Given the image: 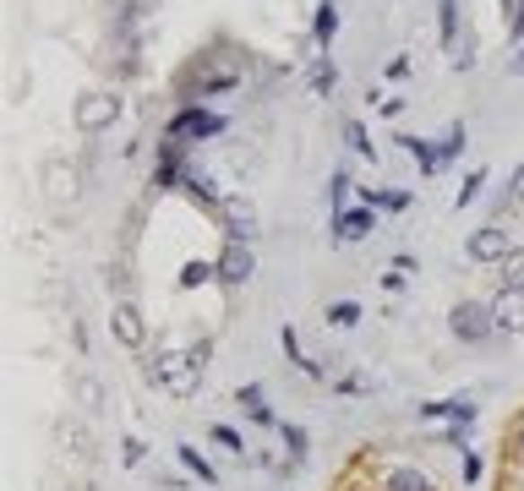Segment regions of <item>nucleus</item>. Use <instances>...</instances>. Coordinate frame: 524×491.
Listing matches in <instances>:
<instances>
[{
    "instance_id": "1",
    "label": "nucleus",
    "mask_w": 524,
    "mask_h": 491,
    "mask_svg": "<svg viewBox=\"0 0 524 491\" xmlns=\"http://www.w3.org/2000/svg\"><path fill=\"white\" fill-rule=\"evenodd\" d=\"M492 333H497L492 306H476V301H458V306H453V338H465V344H486Z\"/></svg>"
},
{
    "instance_id": "2",
    "label": "nucleus",
    "mask_w": 524,
    "mask_h": 491,
    "mask_svg": "<svg viewBox=\"0 0 524 491\" xmlns=\"http://www.w3.org/2000/svg\"><path fill=\"white\" fill-rule=\"evenodd\" d=\"M224 131V120L214 115V110H180L175 120H170V136H180V143H196V136H219Z\"/></svg>"
},
{
    "instance_id": "3",
    "label": "nucleus",
    "mask_w": 524,
    "mask_h": 491,
    "mask_svg": "<svg viewBox=\"0 0 524 491\" xmlns=\"http://www.w3.org/2000/svg\"><path fill=\"white\" fill-rule=\"evenodd\" d=\"M219 219H224L230 241H240V246L257 235V207H251V202H240V197H224V202H219Z\"/></svg>"
},
{
    "instance_id": "4",
    "label": "nucleus",
    "mask_w": 524,
    "mask_h": 491,
    "mask_svg": "<svg viewBox=\"0 0 524 491\" xmlns=\"http://www.w3.org/2000/svg\"><path fill=\"white\" fill-rule=\"evenodd\" d=\"M470 257H476V262H508V257H513V235H508L502 224L476 230V235H470Z\"/></svg>"
},
{
    "instance_id": "5",
    "label": "nucleus",
    "mask_w": 524,
    "mask_h": 491,
    "mask_svg": "<svg viewBox=\"0 0 524 491\" xmlns=\"http://www.w3.org/2000/svg\"><path fill=\"white\" fill-rule=\"evenodd\" d=\"M251 273H257V257H251L240 241H230V246H224V257H219V278H224V285H246Z\"/></svg>"
},
{
    "instance_id": "6",
    "label": "nucleus",
    "mask_w": 524,
    "mask_h": 491,
    "mask_svg": "<svg viewBox=\"0 0 524 491\" xmlns=\"http://www.w3.org/2000/svg\"><path fill=\"white\" fill-rule=\"evenodd\" d=\"M180 159H186V143H180V136H164V148H159V186H164V191L186 180Z\"/></svg>"
},
{
    "instance_id": "7",
    "label": "nucleus",
    "mask_w": 524,
    "mask_h": 491,
    "mask_svg": "<svg viewBox=\"0 0 524 491\" xmlns=\"http://www.w3.org/2000/svg\"><path fill=\"white\" fill-rule=\"evenodd\" d=\"M115 115H120V104H115L109 93H93V99H83V110H77L83 131H104V126H109Z\"/></svg>"
},
{
    "instance_id": "8",
    "label": "nucleus",
    "mask_w": 524,
    "mask_h": 491,
    "mask_svg": "<svg viewBox=\"0 0 524 491\" xmlns=\"http://www.w3.org/2000/svg\"><path fill=\"white\" fill-rule=\"evenodd\" d=\"M492 317H497L502 333H524V290H502L497 306H492Z\"/></svg>"
},
{
    "instance_id": "9",
    "label": "nucleus",
    "mask_w": 524,
    "mask_h": 491,
    "mask_svg": "<svg viewBox=\"0 0 524 491\" xmlns=\"http://www.w3.org/2000/svg\"><path fill=\"white\" fill-rule=\"evenodd\" d=\"M109 328H115V338H120V344H131V349L143 344V317H137V306H115Z\"/></svg>"
},
{
    "instance_id": "10",
    "label": "nucleus",
    "mask_w": 524,
    "mask_h": 491,
    "mask_svg": "<svg viewBox=\"0 0 524 491\" xmlns=\"http://www.w3.org/2000/svg\"><path fill=\"white\" fill-rule=\"evenodd\" d=\"M317 49H328V44H334V33H339V0H322V6H317Z\"/></svg>"
},
{
    "instance_id": "11",
    "label": "nucleus",
    "mask_w": 524,
    "mask_h": 491,
    "mask_svg": "<svg viewBox=\"0 0 524 491\" xmlns=\"http://www.w3.org/2000/svg\"><path fill=\"white\" fill-rule=\"evenodd\" d=\"M399 143H405V148L415 153V164H421L426 175H437V170L448 164V159H442V148H432V143H421V136H399Z\"/></svg>"
},
{
    "instance_id": "12",
    "label": "nucleus",
    "mask_w": 524,
    "mask_h": 491,
    "mask_svg": "<svg viewBox=\"0 0 524 491\" xmlns=\"http://www.w3.org/2000/svg\"><path fill=\"white\" fill-rule=\"evenodd\" d=\"M366 235H371V214H366V207L339 214V241H366Z\"/></svg>"
},
{
    "instance_id": "13",
    "label": "nucleus",
    "mask_w": 524,
    "mask_h": 491,
    "mask_svg": "<svg viewBox=\"0 0 524 491\" xmlns=\"http://www.w3.org/2000/svg\"><path fill=\"white\" fill-rule=\"evenodd\" d=\"M437 28H442V44L453 49L458 44V0H437Z\"/></svg>"
},
{
    "instance_id": "14",
    "label": "nucleus",
    "mask_w": 524,
    "mask_h": 491,
    "mask_svg": "<svg viewBox=\"0 0 524 491\" xmlns=\"http://www.w3.org/2000/svg\"><path fill=\"white\" fill-rule=\"evenodd\" d=\"M388 491H432V480L421 469H388Z\"/></svg>"
},
{
    "instance_id": "15",
    "label": "nucleus",
    "mask_w": 524,
    "mask_h": 491,
    "mask_svg": "<svg viewBox=\"0 0 524 491\" xmlns=\"http://www.w3.org/2000/svg\"><path fill=\"white\" fill-rule=\"evenodd\" d=\"M240 409H246L251 420H262V426L274 420V415H268V404H262V388H240Z\"/></svg>"
},
{
    "instance_id": "16",
    "label": "nucleus",
    "mask_w": 524,
    "mask_h": 491,
    "mask_svg": "<svg viewBox=\"0 0 524 491\" xmlns=\"http://www.w3.org/2000/svg\"><path fill=\"white\" fill-rule=\"evenodd\" d=\"M180 464H186V469H191L196 480H208V486H219V480H214V464H208L203 453H196V448H180Z\"/></svg>"
},
{
    "instance_id": "17",
    "label": "nucleus",
    "mask_w": 524,
    "mask_h": 491,
    "mask_svg": "<svg viewBox=\"0 0 524 491\" xmlns=\"http://www.w3.org/2000/svg\"><path fill=\"white\" fill-rule=\"evenodd\" d=\"M328 322H334V328H355L361 322V306L355 301H334V306H328Z\"/></svg>"
},
{
    "instance_id": "18",
    "label": "nucleus",
    "mask_w": 524,
    "mask_h": 491,
    "mask_svg": "<svg viewBox=\"0 0 524 491\" xmlns=\"http://www.w3.org/2000/svg\"><path fill=\"white\" fill-rule=\"evenodd\" d=\"M345 136H350V148H355L361 159H371V143H366V126H361V120H350V126H345Z\"/></svg>"
},
{
    "instance_id": "19",
    "label": "nucleus",
    "mask_w": 524,
    "mask_h": 491,
    "mask_svg": "<svg viewBox=\"0 0 524 491\" xmlns=\"http://www.w3.org/2000/svg\"><path fill=\"white\" fill-rule=\"evenodd\" d=\"M405 202H410L405 191H371V207H388V214H399Z\"/></svg>"
},
{
    "instance_id": "20",
    "label": "nucleus",
    "mask_w": 524,
    "mask_h": 491,
    "mask_svg": "<svg viewBox=\"0 0 524 491\" xmlns=\"http://www.w3.org/2000/svg\"><path fill=\"white\" fill-rule=\"evenodd\" d=\"M508 290H524V251L508 257Z\"/></svg>"
},
{
    "instance_id": "21",
    "label": "nucleus",
    "mask_w": 524,
    "mask_h": 491,
    "mask_svg": "<svg viewBox=\"0 0 524 491\" xmlns=\"http://www.w3.org/2000/svg\"><path fill=\"white\" fill-rule=\"evenodd\" d=\"M458 148H465V126H448V136H442V159H453Z\"/></svg>"
},
{
    "instance_id": "22",
    "label": "nucleus",
    "mask_w": 524,
    "mask_h": 491,
    "mask_svg": "<svg viewBox=\"0 0 524 491\" xmlns=\"http://www.w3.org/2000/svg\"><path fill=\"white\" fill-rule=\"evenodd\" d=\"M279 432H284L290 453H295V459H306V432H301V426H279Z\"/></svg>"
},
{
    "instance_id": "23",
    "label": "nucleus",
    "mask_w": 524,
    "mask_h": 491,
    "mask_svg": "<svg viewBox=\"0 0 524 491\" xmlns=\"http://www.w3.org/2000/svg\"><path fill=\"white\" fill-rule=\"evenodd\" d=\"M481 180H486V170H476V175L465 180V191H458V207H465V202H476V191H481Z\"/></svg>"
},
{
    "instance_id": "24",
    "label": "nucleus",
    "mask_w": 524,
    "mask_h": 491,
    "mask_svg": "<svg viewBox=\"0 0 524 491\" xmlns=\"http://www.w3.org/2000/svg\"><path fill=\"white\" fill-rule=\"evenodd\" d=\"M214 443H219V448H235V453H240V437H235L230 426H214Z\"/></svg>"
},
{
    "instance_id": "25",
    "label": "nucleus",
    "mask_w": 524,
    "mask_h": 491,
    "mask_svg": "<svg viewBox=\"0 0 524 491\" xmlns=\"http://www.w3.org/2000/svg\"><path fill=\"white\" fill-rule=\"evenodd\" d=\"M143 459V443L137 437H126V448H120V464H137Z\"/></svg>"
},
{
    "instance_id": "26",
    "label": "nucleus",
    "mask_w": 524,
    "mask_h": 491,
    "mask_svg": "<svg viewBox=\"0 0 524 491\" xmlns=\"http://www.w3.org/2000/svg\"><path fill=\"white\" fill-rule=\"evenodd\" d=\"M55 197H72V175H66V164H55Z\"/></svg>"
},
{
    "instance_id": "27",
    "label": "nucleus",
    "mask_w": 524,
    "mask_h": 491,
    "mask_svg": "<svg viewBox=\"0 0 524 491\" xmlns=\"http://www.w3.org/2000/svg\"><path fill=\"white\" fill-rule=\"evenodd\" d=\"M508 191H513V202H524V164L513 170V180H508Z\"/></svg>"
},
{
    "instance_id": "28",
    "label": "nucleus",
    "mask_w": 524,
    "mask_h": 491,
    "mask_svg": "<svg viewBox=\"0 0 524 491\" xmlns=\"http://www.w3.org/2000/svg\"><path fill=\"white\" fill-rule=\"evenodd\" d=\"M513 72H519V77H524V55H519V60H513Z\"/></svg>"
},
{
    "instance_id": "29",
    "label": "nucleus",
    "mask_w": 524,
    "mask_h": 491,
    "mask_svg": "<svg viewBox=\"0 0 524 491\" xmlns=\"http://www.w3.org/2000/svg\"><path fill=\"white\" fill-rule=\"evenodd\" d=\"M519 443H524V426H519Z\"/></svg>"
}]
</instances>
